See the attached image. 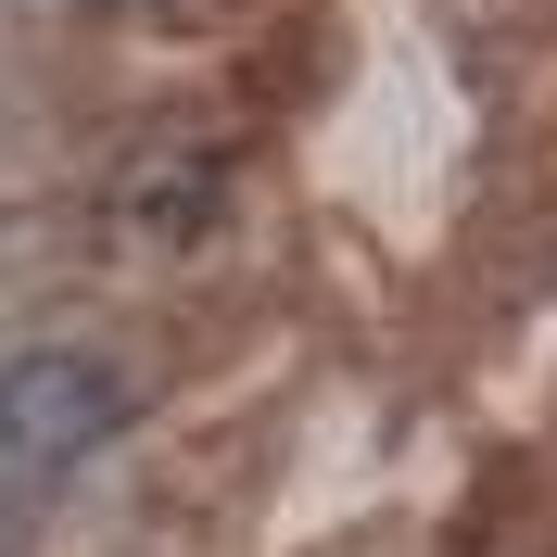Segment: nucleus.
I'll return each mask as SVG.
<instances>
[{"instance_id":"nucleus-2","label":"nucleus","mask_w":557,"mask_h":557,"mask_svg":"<svg viewBox=\"0 0 557 557\" xmlns=\"http://www.w3.org/2000/svg\"><path fill=\"white\" fill-rule=\"evenodd\" d=\"M114 203H127V228H152V242L203 228V215H215V152H203V139H190V152H177V139H152V152L114 177Z\"/></svg>"},{"instance_id":"nucleus-1","label":"nucleus","mask_w":557,"mask_h":557,"mask_svg":"<svg viewBox=\"0 0 557 557\" xmlns=\"http://www.w3.org/2000/svg\"><path fill=\"white\" fill-rule=\"evenodd\" d=\"M114 431H127V381H114L102 355L38 343V355L0 368V469H13V482H51L76 456H102Z\"/></svg>"}]
</instances>
